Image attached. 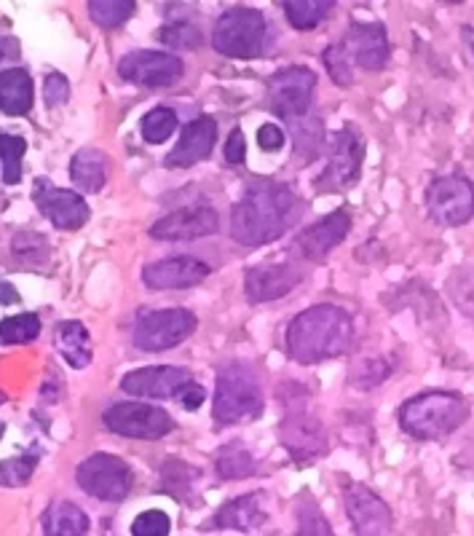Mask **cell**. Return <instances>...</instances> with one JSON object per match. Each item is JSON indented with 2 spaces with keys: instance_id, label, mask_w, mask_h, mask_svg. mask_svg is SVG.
<instances>
[{
  "instance_id": "cell-1",
  "label": "cell",
  "mask_w": 474,
  "mask_h": 536,
  "mask_svg": "<svg viewBox=\"0 0 474 536\" xmlns=\"http://www.w3.org/2000/svg\"><path fill=\"white\" fill-rule=\"evenodd\" d=\"M298 193L287 183L255 180L231 210V236L244 247H263L282 239L300 218Z\"/></svg>"
},
{
  "instance_id": "cell-2",
  "label": "cell",
  "mask_w": 474,
  "mask_h": 536,
  "mask_svg": "<svg viewBox=\"0 0 474 536\" xmlns=\"http://www.w3.org/2000/svg\"><path fill=\"white\" fill-rule=\"evenodd\" d=\"M357 338L354 319L335 303L300 311L287 327V354L300 365H319L351 352Z\"/></svg>"
},
{
  "instance_id": "cell-3",
  "label": "cell",
  "mask_w": 474,
  "mask_h": 536,
  "mask_svg": "<svg viewBox=\"0 0 474 536\" xmlns=\"http://www.w3.org/2000/svg\"><path fill=\"white\" fill-rule=\"evenodd\" d=\"M400 429L413 440L437 443L464 427L472 419V405L464 394L448 389H429L402 402Z\"/></svg>"
},
{
  "instance_id": "cell-4",
  "label": "cell",
  "mask_w": 474,
  "mask_h": 536,
  "mask_svg": "<svg viewBox=\"0 0 474 536\" xmlns=\"http://www.w3.org/2000/svg\"><path fill=\"white\" fill-rule=\"evenodd\" d=\"M263 413L260 381L250 365L231 362L217 373L215 421L217 424H244Z\"/></svg>"
},
{
  "instance_id": "cell-5",
  "label": "cell",
  "mask_w": 474,
  "mask_h": 536,
  "mask_svg": "<svg viewBox=\"0 0 474 536\" xmlns=\"http://www.w3.org/2000/svg\"><path fill=\"white\" fill-rule=\"evenodd\" d=\"M367 156L365 134L357 124H346L338 134L330 137L325 172L316 177L314 188L319 193H343L359 183L362 164Z\"/></svg>"
},
{
  "instance_id": "cell-6",
  "label": "cell",
  "mask_w": 474,
  "mask_h": 536,
  "mask_svg": "<svg viewBox=\"0 0 474 536\" xmlns=\"http://www.w3.org/2000/svg\"><path fill=\"white\" fill-rule=\"evenodd\" d=\"M266 38V17L258 9L236 6V9H228L223 17L217 19L215 33H212V46L223 57L252 59L260 57V51L266 49Z\"/></svg>"
},
{
  "instance_id": "cell-7",
  "label": "cell",
  "mask_w": 474,
  "mask_h": 536,
  "mask_svg": "<svg viewBox=\"0 0 474 536\" xmlns=\"http://www.w3.org/2000/svg\"><path fill=\"white\" fill-rule=\"evenodd\" d=\"M426 212L442 228H461L474 218V183L461 172L434 177L426 185Z\"/></svg>"
},
{
  "instance_id": "cell-8",
  "label": "cell",
  "mask_w": 474,
  "mask_h": 536,
  "mask_svg": "<svg viewBox=\"0 0 474 536\" xmlns=\"http://www.w3.org/2000/svg\"><path fill=\"white\" fill-rule=\"evenodd\" d=\"M199 319L188 309H161L142 314L134 327V346L140 352H167L196 333Z\"/></svg>"
},
{
  "instance_id": "cell-9",
  "label": "cell",
  "mask_w": 474,
  "mask_h": 536,
  "mask_svg": "<svg viewBox=\"0 0 474 536\" xmlns=\"http://www.w3.org/2000/svg\"><path fill=\"white\" fill-rule=\"evenodd\" d=\"M316 92V73L311 67H284L268 81V105L284 121L306 118Z\"/></svg>"
},
{
  "instance_id": "cell-10",
  "label": "cell",
  "mask_w": 474,
  "mask_h": 536,
  "mask_svg": "<svg viewBox=\"0 0 474 536\" xmlns=\"http://www.w3.org/2000/svg\"><path fill=\"white\" fill-rule=\"evenodd\" d=\"M75 480L86 494H92L94 499H102V502H124L132 491V469L126 467V461L110 456V453H94L86 461H81Z\"/></svg>"
},
{
  "instance_id": "cell-11",
  "label": "cell",
  "mask_w": 474,
  "mask_h": 536,
  "mask_svg": "<svg viewBox=\"0 0 474 536\" xmlns=\"http://www.w3.org/2000/svg\"><path fill=\"white\" fill-rule=\"evenodd\" d=\"M105 427L113 435L134 437V440H161L175 429V421L167 411L145 405V402H116L102 416Z\"/></svg>"
},
{
  "instance_id": "cell-12",
  "label": "cell",
  "mask_w": 474,
  "mask_h": 536,
  "mask_svg": "<svg viewBox=\"0 0 474 536\" xmlns=\"http://www.w3.org/2000/svg\"><path fill=\"white\" fill-rule=\"evenodd\" d=\"M343 507L351 520L354 536H391L394 512L373 488L351 480L343 486Z\"/></svg>"
},
{
  "instance_id": "cell-13",
  "label": "cell",
  "mask_w": 474,
  "mask_h": 536,
  "mask_svg": "<svg viewBox=\"0 0 474 536\" xmlns=\"http://www.w3.org/2000/svg\"><path fill=\"white\" fill-rule=\"evenodd\" d=\"M341 49L351 67H362L367 73H381L391 59L389 30L383 22H351L343 33Z\"/></svg>"
},
{
  "instance_id": "cell-14",
  "label": "cell",
  "mask_w": 474,
  "mask_h": 536,
  "mask_svg": "<svg viewBox=\"0 0 474 536\" xmlns=\"http://www.w3.org/2000/svg\"><path fill=\"white\" fill-rule=\"evenodd\" d=\"M118 73L124 81L142 89H169L183 78V59L169 51H132L118 62Z\"/></svg>"
},
{
  "instance_id": "cell-15",
  "label": "cell",
  "mask_w": 474,
  "mask_h": 536,
  "mask_svg": "<svg viewBox=\"0 0 474 536\" xmlns=\"http://www.w3.org/2000/svg\"><path fill=\"white\" fill-rule=\"evenodd\" d=\"M35 207L59 228V231H78L89 220V204L81 193L57 188L49 180L38 177L33 185Z\"/></svg>"
},
{
  "instance_id": "cell-16",
  "label": "cell",
  "mask_w": 474,
  "mask_h": 536,
  "mask_svg": "<svg viewBox=\"0 0 474 536\" xmlns=\"http://www.w3.org/2000/svg\"><path fill=\"white\" fill-rule=\"evenodd\" d=\"M217 228H220V215L212 207H185L153 223L150 236L161 242H191L215 234Z\"/></svg>"
},
{
  "instance_id": "cell-17",
  "label": "cell",
  "mask_w": 474,
  "mask_h": 536,
  "mask_svg": "<svg viewBox=\"0 0 474 536\" xmlns=\"http://www.w3.org/2000/svg\"><path fill=\"white\" fill-rule=\"evenodd\" d=\"M300 282H303V271H300L298 263H292V260L263 263V266H255L247 271L244 293L252 303H266L292 293Z\"/></svg>"
},
{
  "instance_id": "cell-18",
  "label": "cell",
  "mask_w": 474,
  "mask_h": 536,
  "mask_svg": "<svg viewBox=\"0 0 474 536\" xmlns=\"http://www.w3.org/2000/svg\"><path fill=\"white\" fill-rule=\"evenodd\" d=\"M212 268L199 258L191 255H177V258L158 260L150 263L142 271V282L150 290H185V287L201 285L209 277Z\"/></svg>"
},
{
  "instance_id": "cell-19",
  "label": "cell",
  "mask_w": 474,
  "mask_h": 536,
  "mask_svg": "<svg viewBox=\"0 0 474 536\" xmlns=\"http://www.w3.org/2000/svg\"><path fill=\"white\" fill-rule=\"evenodd\" d=\"M188 381L191 376L185 368L158 365V368H140L126 373L121 389L132 397H145V400H169V397H177L180 386Z\"/></svg>"
},
{
  "instance_id": "cell-20",
  "label": "cell",
  "mask_w": 474,
  "mask_h": 536,
  "mask_svg": "<svg viewBox=\"0 0 474 536\" xmlns=\"http://www.w3.org/2000/svg\"><path fill=\"white\" fill-rule=\"evenodd\" d=\"M351 231V212L335 210L327 218L316 220L308 226L298 239V250L306 260H322L349 236Z\"/></svg>"
},
{
  "instance_id": "cell-21",
  "label": "cell",
  "mask_w": 474,
  "mask_h": 536,
  "mask_svg": "<svg viewBox=\"0 0 474 536\" xmlns=\"http://www.w3.org/2000/svg\"><path fill=\"white\" fill-rule=\"evenodd\" d=\"M215 140H217L215 118L209 116L193 118L191 124H185L183 134H180V143H177L175 151L164 159V164L175 169L196 167L199 161L209 159V153L215 148Z\"/></svg>"
},
{
  "instance_id": "cell-22",
  "label": "cell",
  "mask_w": 474,
  "mask_h": 536,
  "mask_svg": "<svg viewBox=\"0 0 474 536\" xmlns=\"http://www.w3.org/2000/svg\"><path fill=\"white\" fill-rule=\"evenodd\" d=\"M279 437L290 453L298 461H311L316 456L327 453V437L325 429L319 427V421L306 416V413H290L284 424L279 427Z\"/></svg>"
},
{
  "instance_id": "cell-23",
  "label": "cell",
  "mask_w": 474,
  "mask_h": 536,
  "mask_svg": "<svg viewBox=\"0 0 474 536\" xmlns=\"http://www.w3.org/2000/svg\"><path fill=\"white\" fill-rule=\"evenodd\" d=\"M268 520L266 499L260 494H247L223 504L215 515L217 528H233V531H255Z\"/></svg>"
},
{
  "instance_id": "cell-24",
  "label": "cell",
  "mask_w": 474,
  "mask_h": 536,
  "mask_svg": "<svg viewBox=\"0 0 474 536\" xmlns=\"http://www.w3.org/2000/svg\"><path fill=\"white\" fill-rule=\"evenodd\" d=\"M33 108V81L25 67H9L0 73V110L6 116H25Z\"/></svg>"
},
{
  "instance_id": "cell-25",
  "label": "cell",
  "mask_w": 474,
  "mask_h": 536,
  "mask_svg": "<svg viewBox=\"0 0 474 536\" xmlns=\"http://www.w3.org/2000/svg\"><path fill=\"white\" fill-rule=\"evenodd\" d=\"M70 177H73L75 188L84 193H100L108 183V159L105 153L97 148H84L73 156L70 164Z\"/></svg>"
},
{
  "instance_id": "cell-26",
  "label": "cell",
  "mask_w": 474,
  "mask_h": 536,
  "mask_svg": "<svg viewBox=\"0 0 474 536\" xmlns=\"http://www.w3.org/2000/svg\"><path fill=\"white\" fill-rule=\"evenodd\" d=\"M57 349L65 357L67 365H73L75 370L86 368L92 362V338L81 322H62L57 327Z\"/></svg>"
},
{
  "instance_id": "cell-27",
  "label": "cell",
  "mask_w": 474,
  "mask_h": 536,
  "mask_svg": "<svg viewBox=\"0 0 474 536\" xmlns=\"http://www.w3.org/2000/svg\"><path fill=\"white\" fill-rule=\"evenodd\" d=\"M43 531L46 536H86L89 518L73 502H54L43 512Z\"/></svg>"
},
{
  "instance_id": "cell-28",
  "label": "cell",
  "mask_w": 474,
  "mask_h": 536,
  "mask_svg": "<svg viewBox=\"0 0 474 536\" xmlns=\"http://www.w3.org/2000/svg\"><path fill=\"white\" fill-rule=\"evenodd\" d=\"M284 17L295 30H314L333 14V0H284Z\"/></svg>"
},
{
  "instance_id": "cell-29",
  "label": "cell",
  "mask_w": 474,
  "mask_h": 536,
  "mask_svg": "<svg viewBox=\"0 0 474 536\" xmlns=\"http://www.w3.org/2000/svg\"><path fill=\"white\" fill-rule=\"evenodd\" d=\"M215 469L217 475L223 480H244L255 475V459L247 451V445L233 440V443L223 445L215 456Z\"/></svg>"
},
{
  "instance_id": "cell-30",
  "label": "cell",
  "mask_w": 474,
  "mask_h": 536,
  "mask_svg": "<svg viewBox=\"0 0 474 536\" xmlns=\"http://www.w3.org/2000/svg\"><path fill=\"white\" fill-rule=\"evenodd\" d=\"M290 124L295 129V153H298V159H303V164H308L325 148L327 137L325 129H322V121L306 116L298 118V121H290Z\"/></svg>"
},
{
  "instance_id": "cell-31",
  "label": "cell",
  "mask_w": 474,
  "mask_h": 536,
  "mask_svg": "<svg viewBox=\"0 0 474 536\" xmlns=\"http://www.w3.org/2000/svg\"><path fill=\"white\" fill-rule=\"evenodd\" d=\"M295 520H298V536H335L333 526L319 510V504L308 494H303L295 502Z\"/></svg>"
},
{
  "instance_id": "cell-32",
  "label": "cell",
  "mask_w": 474,
  "mask_h": 536,
  "mask_svg": "<svg viewBox=\"0 0 474 536\" xmlns=\"http://www.w3.org/2000/svg\"><path fill=\"white\" fill-rule=\"evenodd\" d=\"M177 129V113L172 108H153L145 113L140 121V132L145 137V143L161 145L167 143L169 137Z\"/></svg>"
},
{
  "instance_id": "cell-33",
  "label": "cell",
  "mask_w": 474,
  "mask_h": 536,
  "mask_svg": "<svg viewBox=\"0 0 474 536\" xmlns=\"http://www.w3.org/2000/svg\"><path fill=\"white\" fill-rule=\"evenodd\" d=\"M27 143L19 134H0V161H3V183L17 185L22 180V159Z\"/></svg>"
},
{
  "instance_id": "cell-34",
  "label": "cell",
  "mask_w": 474,
  "mask_h": 536,
  "mask_svg": "<svg viewBox=\"0 0 474 536\" xmlns=\"http://www.w3.org/2000/svg\"><path fill=\"white\" fill-rule=\"evenodd\" d=\"M41 333V319L35 314H17L0 322V341L9 346L30 344Z\"/></svg>"
},
{
  "instance_id": "cell-35",
  "label": "cell",
  "mask_w": 474,
  "mask_h": 536,
  "mask_svg": "<svg viewBox=\"0 0 474 536\" xmlns=\"http://www.w3.org/2000/svg\"><path fill=\"white\" fill-rule=\"evenodd\" d=\"M89 14L100 27L110 30V27H121L126 19L134 14L132 0H92L89 3Z\"/></svg>"
},
{
  "instance_id": "cell-36",
  "label": "cell",
  "mask_w": 474,
  "mask_h": 536,
  "mask_svg": "<svg viewBox=\"0 0 474 536\" xmlns=\"http://www.w3.org/2000/svg\"><path fill=\"white\" fill-rule=\"evenodd\" d=\"M158 41L167 43V46H172V49H199L201 41H204V35H201V30L196 25H191V22H169V25H164L161 30H158Z\"/></svg>"
},
{
  "instance_id": "cell-37",
  "label": "cell",
  "mask_w": 474,
  "mask_h": 536,
  "mask_svg": "<svg viewBox=\"0 0 474 536\" xmlns=\"http://www.w3.org/2000/svg\"><path fill=\"white\" fill-rule=\"evenodd\" d=\"M322 62L327 65V73H330L335 84L343 86V89H349V86L354 84V67H351V62L346 59V54H343L341 43H330L325 54H322Z\"/></svg>"
},
{
  "instance_id": "cell-38",
  "label": "cell",
  "mask_w": 474,
  "mask_h": 536,
  "mask_svg": "<svg viewBox=\"0 0 474 536\" xmlns=\"http://www.w3.org/2000/svg\"><path fill=\"white\" fill-rule=\"evenodd\" d=\"M389 376L391 365H386L383 360H365L359 362L354 373H351V384L357 386V389H375V386L383 384Z\"/></svg>"
},
{
  "instance_id": "cell-39",
  "label": "cell",
  "mask_w": 474,
  "mask_h": 536,
  "mask_svg": "<svg viewBox=\"0 0 474 536\" xmlns=\"http://www.w3.org/2000/svg\"><path fill=\"white\" fill-rule=\"evenodd\" d=\"M35 456H17L0 464V486H22L33 478Z\"/></svg>"
},
{
  "instance_id": "cell-40",
  "label": "cell",
  "mask_w": 474,
  "mask_h": 536,
  "mask_svg": "<svg viewBox=\"0 0 474 536\" xmlns=\"http://www.w3.org/2000/svg\"><path fill=\"white\" fill-rule=\"evenodd\" d=\"M14 255L27 263H43L49 258V242L41 234H19L14 239Z\"/></svg>"
},
{
  "instance_id": "cell-41",
  "label": "cell",
  "mask_w": 474,
  "mask_h": 536,
  "mask_svg": "<svg viewBox=\"0 0 474 536\" xmlns=\"http://www.w3.org/2000/svg\"><path fill=\"white\" fill-rule=\"evenodd\" d=\"M169 518L161 510H148L137 515V520L132 523L134 536H169Z\"/></svg>"
},
{
  "instance_id": "cell-42",
  "label": "cell",
  "mask_w": 474,
  "mask_h": 536,
  "mask_svg": "<svg viewBox=\"0 0 474 536\" xmlns=\"http://www.w3.org/2000/svg\"><path fill=\"white\" fill-rule=\"evenodd\" d=\"M67 97H70V84H67L65 76H59V73H49L46 81H43V100L49 108H59V105H65Z\"/></svg>"
},
{
  "instance_id": "cell-43",
  "label": "cell",
  "mask_w": 474,
  "mask_h": 536,
  "mask_svg": "<svg viewBox=\"0 0 474 536\" xmlns=\"http://www.w3.org/2000/svg\"><path fill=\"white\" fill-rule=\"evenodd\" d=\"M247 159V140H244L242 129H233L228 134V143H225V161L233 164V167H239Z\"/></svg>"
},
{
  "instance_id": "cell-44",
  "label": "cell",
  "mask_w": 474,
  "mask_h": 536,
  "mask_svg": "<svg viewBox=\"0 0 474 536\" xmlns=\"http://www.w3.org/2000/svg\"><path fill=\"white\" fill-rule=\"evenodd\" d=\"M177 400L183 402L185 411H199L201 402L207 400V392H204V386L196 384V381H188V384L180 386V392H177Z\"/></svg>"
},
{
  "instance_id": "cell-45",
  "label": "cell",
  "mask_w": 474,
  "mask_h": 536,
  "mask_svg": "<svg viewBox=\"0 0 474 536\" xmlns=\"http://www.w3.org/2000/svg\"><path fill=\"white\" fill-rule=\"evenodd\" d=\"M258 145L263 148V151H279L284 145V132L279 129V126L274 124H266L258 129Z\"/></svg>"
},
{
  "instance_id": "cell-46",
  "label": "cell",
  "mask_w": 474,
  "mask_h": 536,
  "mask_svg": "<svg viewBox=\"0 0 474 536\" xmlns=\"http://www.w3.org/2000/svg\"><path fill=\"white\" fill-rule=\"evenodd\" d=\"M19 57V43L14 38H0V59Z\"/></svg>"
},
{
  "instance_id": "cell-47",
  "label": "cell",
  "mask_w": 474,
  "mask_h": 536,
  "mask_svg": "<svg viewBox=\"0 0 474 536\" xmlns=\"http://www.w3.org/2000/svg\"><path fill=\"white\" fill-rule=\"evenodd\" d=\"M461 41H464L466 51H469V57H472V65H474V27L472 25L461 27Z\"/></svg>"
},
{
  "instance_id": "cell-48",
  "label": "cell",
  "mask_w": 474,
  "mask_h": 536,
  "mask_svg": "<svg viewBox=\"0 0 474 536\" xmlns=\"http://www.w3.org/2000/svg\"><path fill=\"white\" fill-rule=\"evenodd\" d=\"M19 295L11 285H0V303H17Z\"/></svg>"
},
{
  "instance_id": "cell-49",
  "label": "cell",
  "mask_w": 474,
  "mask_h": 536,
  "mask_svg": "<svg viewBox=\"0 0 474 536\" xmlns=\"http://www.w3.org/2000/svg\"><path fill=\"white\" fill-rule=\"evenodd\" d=\"M0 437H3V424H0Z\"/></svg>"
}]
</instances>
